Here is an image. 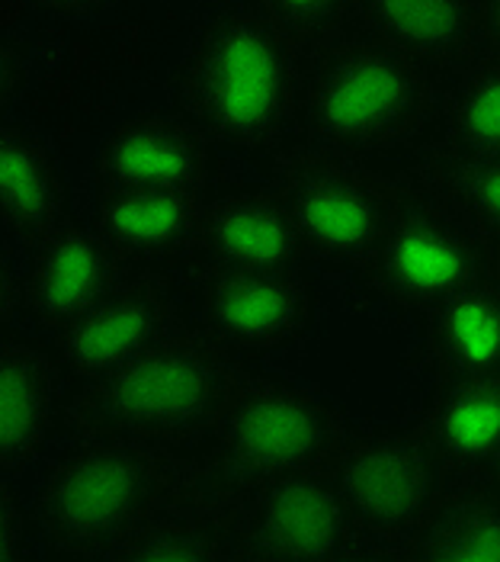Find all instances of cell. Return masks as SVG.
<instances>
[{"mask_svg": "<svg viewBox=\"0 0 500 562\" xmlns=\"http://www.w3.org/2000/svg\"><path fill=\"white\" fill-rule=\"evenodd\" d=\"M203 492L206 473L170 447L128 434H75L42 473L30 512L48 550L110 560L170 505Z\"/></svg>", "mask_w": 500, "mask_h": 562, "instance_id": "6da1fadb", "label": "cell"}, {"mask_svg": "<svg viewBox=\"0 0 500 562\" xmlns=\"http://www.w3.org/2000/svg\"><path fill=\"white\" fill-rule=\"evenodd\" d=\"M305 55L250 0L218 7L173 71V97L212 142L280 151L302 120Z\"/></svg>", "mask_w": 500, "mask_h": 562, "instance_id": "7a4b0ae2", "label": "cell"}, {"mask_svg": "<svg viewBox=\"0 0 500 562\" xmlns=\"http://www.w3.org/2000/svg\"><path fill=\"white\" fill-rule=\"evenodd\" d=\"M436 103V75L356 26L305 52L302 120L311 145L360 161L391 158L427 135Z\"/></svg>", "mask_w": 500, "mask_h": 562, "instance_id": "3957f363", "label": "cell"}, {"mask_svg": "<svg viewBox=\"0 0 500 562\" xmlns=\"http://www.w3.org/2000/svg\"><path fill=\"white\" fill-rule=\"evenodd\" d=\"M238 376L231 353L203 328L183 325L161 345L83 383L68 408L75 434H128L161 447L208 440Z\"/></svg>", "mask_w": 500, "mask_h": 562, "instance_id": "277c9868", "label": "cell"}, {"mask_svg": "<svg viewBox=\"0 0 500 562\" xmlns=\"http://www.w3.org/2000/svg\"><path fill=\"white\" fill-rule=\"evenodd\" d=\"M270 187L289 213L305 260L325 267H360L408 200V180L311 142L280 155Z\"/></svg>", "mask_w": 500, "mask_h": 562, "instance_id": "5b68a950", "label": "cell"}, {"mask_svg": "<svg viewBox=\"0 0 500 562\" xmlns=\"http://www.w3.org/2000/svg\"><path fill=\"white\" fill-rule=\"evenodd\" d=\"M350 428L325 398L283 380L241 373L212 425L215 460L231 482L283 473H328Z\"/></svg>", "mask_w": 500, "mask_h": 562, "instance_id": "8992f818", "label": "cell"}, {"mask_svg": "<svg viewBox=\"0 0 500 562\" xmlns=\"http://www.w3.org/2000/svg\"><path fill=\"white\" fill-rule=\"evenodd\" d=\"M488 260V238L411 173L401 213L356 270L363 286L382 303L427 312L485 280Z\"/></svg>", "mask_w": 500, "mask_h": 562, "instance_id": "52a82bcc", "label": "cell"}, {"mask_svg": "<svg viewBox=\"0 0 500 562\" xmlns=\"http://www.w3.org/2000/svg\"><path fill=\"white\" fill-rule=\"evenodd\" d=\"M328 476L356 524V560H405L417 527L446 488L423 437L401 428L350 434Z\"/></svg>", "mask_w": 500, "mask_h": 562, "instance_id": "ba28073f", "label": "cell"}, {"mask_svg": "<svg viewBox=\"0 0 500 562\" xmlns=\"http://www.w3.org/2000/svg\"><path fill=\"white\" fill-rule=\"evenodd\" d=\"M221 498L238 560H356L360 533L353 515L333 479L321 470L231 482Z\"/></svg>", "mask_w": 500, "mask_h": 562, "instance_id": "9c48e42d", "label": "cell"}, {"mask_svg": "<svg viewBox=\"0 0 500 562\" xmlns=\"http://www.w3.org/2000/svg\"><path fill=\"white\" fill-rule=\"evenodd\" d=\"M196 305L200 328L228 353L276 350L311 322V293L302 270H245L200 260Z\"/></svg>", "mask_w": 500, "mask_h": 562, "instance_id": "30bf717a", "label": "cell"}, {"mask_svg": "<svg viewBox=\"0 0 500 562\" xmlns=\"http://www.w3.org/2000/svg\"><path fill=\"white\" fill-rule=\"evenodd\" d=\"M183 325L164 280L151 270H135L113 296L55 331V350L71 376L90 383L161 345Z\"/></svg>", "mask_w": 500, "mask_h": 562, "instance_id": "8fae6325", "label": "cell"}, {"mask_svg": "<svg viewBox=\"0 0 500 562\" xmlns=\"http://www.w3.org/2000/svg\"><path fill=\"white\" fill-rule=\"evenodd\" d=\"M93 173L100 190L206 193L212 138L180 110H145L103 138Z\"/></svg>", "mask_w": 500, "mask_h": 562, "instance_id": "7c38bea8", "label": "cell"}, {"mask_svg": "<svg viewBox=\"0 0 500 562\" xmlns=\"http://www.w3.org/2000/svg\"><path fill=\"white\" fill-rule=\"evenodd\" d=\"M135 273L93 228L71 216L30 251L23 277V312L36 328L55 335L106 296H113Z\"/></svg>", "mask_w": 500, "mask_h": 562, "instance_id": "4fadbf2b", "label": "cell"}, {"mask_svg": "<svg viewBox=\"0 0 500 562\" xmlns=\"http://www.w3.org/2000/svg\"><path fill=\"white\" fill-rule=\"evenodd\" d=\"M414 431L446 482L488 479L500 453V373L440 376Z\"/></svg>", "mask_w": 500, "mask_h": 562, "instance_id": "5bb4252c", "label": "cell"}, {"mask_svg": "<svg viewBox=\"0 0 500 562\" xmlns=\"http://www.w3.org/2000/svg\"><path fill=\"white\" fill-rule=\"evenodd\" d=\"M203 206L196 190H100L90 228L138 270L193 258Z\"/></svg>", "mask_w": 500, "mask_h": 562, "instance_id": "9a60e30c", "label": "cell"}, {"mask_svg": "<svg viewBox=\"0 0 500 562\" xmlns=\"http://www.w3.org/2000/svg\"><path fill=\"white\" fill-rule=\"evenodd\" d=\"M350 26L405 52L436 78L456 75L481 52L478 0H356Z\"/></svg>", "mask_w": 500, "mask_h": 562, "instance_id": "2e32d148", "label": "cell"}, {"mask_svg": "<svg viewBox=\"0 0 500 562\" xmlns=\"http://www.w3.org/2000/svg\"><path fill=\"white\" fill-rule=\"evenodd\" d=\"M193 258L245 270H302L305 251L286 206L273 187H263L206 200Z\"/></svg>", "mask_w": 500, "mask_h": 562, "instance_id": "e0dca14e", "label": "cell"}, {"mask_svg": "<svg viewBox=\"0 0 500 562\" xmlns=\"http://www.w3.org/2000/svg\"><path fill=\"white\" fill-rule=\"evenodd\" d=\"M65 380L52 357L0 338V476L30 470L61 415Z\"/></svg>", "mask_w": 500, "mask_h": 562, "instance_id": "ac0fdd59", "label": "cell"}, {"mask_svg": "<svg viewBox=\"0 0 500 562\" xmlns=\"http://www.w3.org/2000/svg\"><path fill=\"white\" fill-rule=\"evenodd\" d=\"M71 218L68 183L52 145L16 120H0V225L33 251Z\"/></svg>", "mask_w": 500, "mask_h": 562, "instance_id": "d6986e66", "label": "cell"}, {"mask_svg": "<svg viewBox=\"0 0 500 562\" xmlns=\"http://www.w3.org/2000/svg\"><path fill=\"white\" fill-rule=\"evenodd\" d=\"M423 350L436 376L500 373V290L485 277L423 312Z\"/></svg>", "mask_w": 500, "mask_h": 562, "instance_id": "ffe728a7", "label": "cell"}, {"mask_svg": "<svg viewBox=\"0 0 500 562\" xmlns=\"http://www.w3.org/2000/svg\"><path fill=\"white\" fill-rule=\"evenodd\" d=\"M440 132L427 148L430 158L468 161L500 158V58L478 52L450 85L440 87L436 120Z\"/></svg>", "mask_w": 500, "mask_h": 562, "instance_id": "44dd1931", "label": "cell"}, {"mask_svg": "<svg viewBox=\"0 0 500 562\" xmlns=\"http://www.w3.org/2000/svg\"><path fill=\"white\" fill-rule=\"evenodd\" d=\"M405 560H500L498 488L488 479L446 482L411 537Z\"/></svg>", "mask_w": 500, "mask_h": 562, "instance_id": "7402d4cb", "label": "cell"}, {"mask_svg": "<svg viewBox=\"0 0 500 562\" xmlns=\"http://www.w3.org/2000/svg\"><path fill=\"white\" fill-rule=\"evenodd\" d=\"M145 560H238L221 492H203L196 498L170 505L164 515L132 533L110 557V562Z\"/></svg>", "mask_w": 500, "mask_h": 562, "instance_id": "603a6c76", "label": "cell"}, {"mask_svg": "<svg viewBox=\"0 0 500 562\" xmlns=\"http://www.w3.org/2000/svg\"><path fill=\"white\" fill-rule=\"evenodd\" d=\"M414 177L456 206L495 248L500 245V158L443 161L423 155Z\"/></svg>", "mask_w": 500, "mask_h": 562, "instance_id": "cb8c5ba5", "label": "cell"}, {"mask_svg": "<svg viewBox=\"0 0 500 562\" xmlns=\"http://www.w3.org/2000/svg\"><path fill=\"white\" fill-rule=\"evenodd\" d=\"M305 55L353 23L356 0H250Z\"/></svg>", "mask_w": 500, "mask_h": 562, "instance_id": "d4e9b609", "label": "cell"}, {"mask_svg": "<svg viewBox=\"0 0 500 562\" xmlns=\"http://www.w3.org/2000/svg\"><path fill=\"white\" fill-rule=\"evenodd\" d=\"M30 81V55L26 45L7 33H0V120L20 103Z\"/></svg>", "mask_w": 500, "mask_h": 562, "instance_id": "484cf974", "label": "cell"}, {"mask_svg": "<svg viewBox=\"0 0 500 562\" xmlns=\"http://www.w3.org/2000/svg\"><path fill=\"white\" fill-rule=\"evenodd\" d=\"M26 550V515L13 485L0 476V562L23 560Z\"/></svg>", "mask_w": 500, "mask_h": 562, "instance_id": "4316f807", "label": "cell"}, {"mask_svg": "<svg viewBox=\"0 0 500 562\" xmlns=\"http://www.w3.org/2000/svg\"><path fill=\"white\" fill-rule=\"evenodd\" d=\"M30 10H36L42 16L52 20H65V23H90L106 16L110 10H116L123 0H23Z\"/></svg>", "mask_w": 500, "mask_h": 562, "instance_id": "83f0119b", "label": "cell"}, {"mask_svg": "<svg viewBox=\"0 0 500 562\" xmlns=\"http://www.w3.org/2000/svg\"><path fill=\"white\" fill-rule=\"evenodd\" d=\"M20 305H23V280H20L10 255L0 245V328L16 318Z\"/></svg>", "mask_w": 500, "mask_h": 562, "instance_id": "f1b7e54d", "label": "cell"}, {"mask_svg": "<svg viewBox=\"0 0 500 562\" xmlns=\"http://www.w3.org/2000/svg\"><path fill=\"white\" fill-rule=\"evenodd\" d=\"M478 30L481 48L500 58V0H478Z\"/></svg>", "mask_w": 500, "mask_h": 562, "instance_id": "f546056e", "label": "cell"}, {"mask_svg": "<svg viewBox=\"0 0 500 562\" xmlns=\"http://www.w3.org/2000/svg\"><path fill=\"white\" fill-rule=\"evenodd\" d=\"M488 280L500 290V245L491 248V260H488Z\"/></svg>", "mask_w": 500, "mask_h": 562, "instance_id": "4dcf8cb0", "label": "cell"}, {"mask_svg": "<svg viewBox=\"0 0 500 562\" xmlns=\"http://www.w3.org/2000/svg\"><path fill=\"white\" fill-rule=\"evenodd\" d=\"M488 482H491V485H495V488H498V492H500V453H498V457H495L491 470H488Z\"/></svg>", "mask_w": 500, "mask_h": 562, "instance_id": "1f68e13d", "label": "cell"}]
</instances>
